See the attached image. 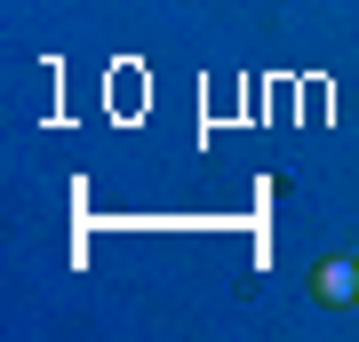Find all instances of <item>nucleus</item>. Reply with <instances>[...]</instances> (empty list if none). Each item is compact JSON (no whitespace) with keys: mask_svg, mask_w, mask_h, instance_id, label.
<instances>
[{"mask_svg":"<svg viewBox=\"0 0 359 342\" xmlns=\"http://www.w3.org/2000/svg\"><path fill=\"white\" fill-rule=\"evenodd\" d=\"M311 294L320 303H359V263H320L311 271Z\"/></svg>","mask_w":359,"mask_h":342,"instance_id":"nucleus-1","label":"nucleus"}]
</instances>
